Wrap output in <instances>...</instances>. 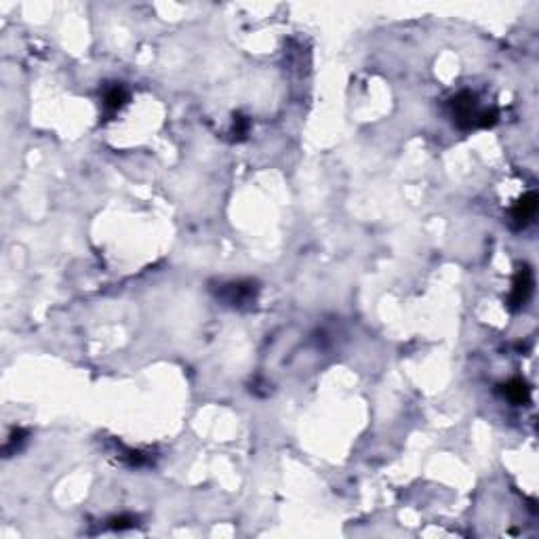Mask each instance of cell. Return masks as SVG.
<instances>
[{
  "mask_svg": "<svg viewBox=\"0 0 539 539\" xmlns=\"http://www.w3.org/2000/svg\"><path fill=\"white\" fill-rule=\"evenodd\" d=\"M451 118L464 131L489 129L497 122V110L481 108L476 101V95L470 91H464L451 99Z\"/></svg>",
  "mask_w": 539,
  "mask_h": 539,
  "instance_id": "1",
  "label": "cell"
},
{
  "mask_svg": "<svg viewBox=\"0 0 539 539\" xmlns=\"http://www.w3.org/2000/svg\"><path fill=\"white\" fill-rule=\"evenodd\" d=\"M533 284H535V278H533V270L529 266H523V268L516 272L514 276V282H512V291H510V307L512 310H521L527 305V301L531 299L533 295Z\"/></svg>",
  "mask_w": 539,
  "mask_h": 539,
  "instance_id": "2",
  "label": "cell"
},
{
  "mask_svg": "<svg viewBox=\"0 0 539 539\" xmlns=\"http://www.w3.org/2000/svg\"><path fill=\"white\" fill-rule=\"evenodd\" d=\"M538 207H539V198L535 192H529V194H525L514 207H512V213H510V217H512V226L516 228V230H523V228H527L533 220H535V215H538Z\"/></svg>",
  "mask_w": 539,
  "mask_h": 539,
  "instance_id": "3",
  "label": "cell"
},
{
  "mask_svg": "<svg viewBox=\"0 0 539 539\" xmlns=\"http://www.w3.org/2000/svg\"><path fill=\"white\" fill-rule=\"evenodd\" d=\"M224 299L230 305H243V303H251L255 301V284L253 282H230L224 286Z\"/></svg>",
  "mask_w": 539,
  "mask_h": 539,
  "instance_id": "4",
  "label": "cell"
},
{
  "mask_svg": "<svg viewBox=\"0 0 539 539\" xmlns=\"http://www.w3.org/2000/svg\"><path fill=\"white\" fill-rule=\"evenodd\" d=\"M129 101V93L122 84H112L103 93V110L106 114H118Z\"/></svg>",
  "mask_w": 539,
  "mask_h": 539,
  "instance_id": "5",
  "label": "cell"
},
{
  "mask_svg": "<svg viewBox=\"0 0 539 539\" xmlns=\"http://www.w3.org/2000/svg\"><path fill=\"white\" fill-rule=\"evenodd\" d=\"M504 396L512 402V405H527L529 398H531V388L527 386V381L523 379H510L506 386H504Z\"/></svg>",
  "mask_w": 539,
  "mask_h": 539,
  "instance_id": "6",
  "label": "cell"
},
{
  "mask_svg": "<svg viewBox=\"0 0 539 539\" xmlns=\"http://www.w3.org/2000/svg\"><path fill=\"white\" fill-rule=\"evenodd\" d=\"M249 129H251L249 118H247V116L236 114V116H234V129H232L234 137H236V139H245V137H247V133H249Z\"/></svg>",
  "mask_w": 539,
  "mask_h": 539,
  "instance_id": "7",
  "label": "cell"
},
{
  "mask_svg": "<svg viewBox=\"0 0 539 539\" xmlns=\"http://www.w3.org/2000/svg\"><path fill=\"white\" fill-rule=\"evenodd\" d=\"M112 527H114V529H125V527H133V519H129V516L112 519Z\"/></svg>",
  "mask_w": 539,
  "mask_h": 539,
  "instance_id": "8",
  "label": "cell"
}]
</instances>
